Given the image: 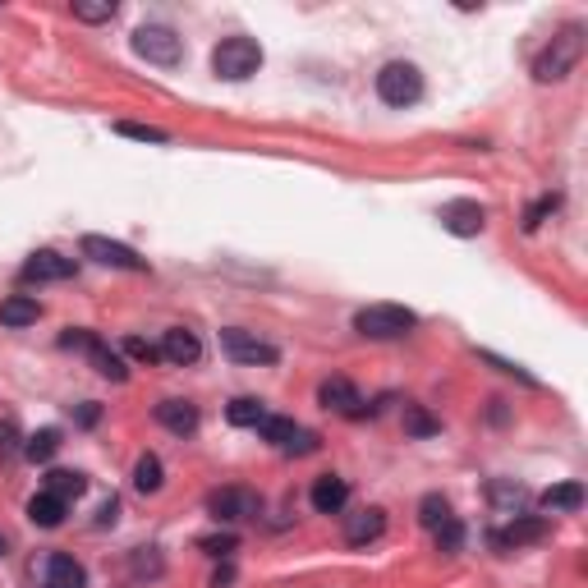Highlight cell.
<instances>
[{
    "label": "cell",
    "mask_w": 588,
    "mask_h": 588,
    "mask_svg": "<svg viewBox=\"0 0 588 588\" xmlns=\"http://www.w3.org/2000/svg\"><path fill=\"white\" fill-rule=\"evenodd\" d=\"M583 46H588L583 24H565V28H556L552 42L534 55V79H538V83H561V79H570L574 64L583 60Z\"/></svg>",
    "instance_id": "6da1fadb"
},
{
    "label": "cell",
    "mask_w": 588,
    "mask_h": 588,
    "mask_svg": "<svg viewBox=\"0 0 588 588\" xmlns=\"http://www.w3.org/2000/svg\"><path fill=\"white\" fill-rule=\"evenodd\" d=\"M211 69H216V79H226V83H244L262 69V46L253 37H220L216 51H211Z\"/></svg>",
    "instance_id": "7a4b0ae2"
},
{
    "label": "cell",
    "mask_w": 588,
    "mask_h": 588,
    "mask_svg": "<svg viewBox=\"0 0 588 588\" xmlns=\"http://www.w3.org/2000/svg\"><path fill=\"white\" fill-rule=\"evenodd\" d=\"M418 327V313L414 309H400V304H368L354 313V331L368 336V340H400Z\"/></svg>",
    "instance_id": "3957f363"
},
{
    "label": "cell",
    "mask_w": 588,
    "mask_h": 588,
    "mask_svg": "<svg viewBox=\"0 0 588 588\" xmlns=\"http://www.w3.org/2000/svg\"><path fill=\"white\" fill-rule=\"evenodd\" d=\"M377 97H382L387 106H396V111L414 106V102L423 97V74H418V64H409V60H387V64L377 69Z\"/></svg>",
    "instance_id": "277c9868"
},
{
    "label": "cell",
    "mask_w": 588,
    "mask_h": 588,
    "mask_svg": "<svg viewBox=\"0 0 588 588\" xmlns=\"http://www.w3.org/2000/svg\"><path fill=\"white\" fill-rule=\"evenodd\" d=\"M133 51L147 60V64H162V69H175L184 60V37L171 28V24H142L133 33Z\"/></svg>",
    "instance_id": "5b68a950"
},
{
    "label": "cell",
    "mask_w": 588,
    "mask_h": 588,
    "mask_svg": "<svg viewBox=\"0 0 588 588\" xmlns=\"http://www.w3.org/2000/svg\"><path fill=\"white\" fill-rule=\"evenodd\" d=\"M258 432H262V441H271V446L285 451V456H313V451L322 446L318 432L299 427L294 418H280V414H267V418L258 423Z\"/></svg>",
    "instance_id": "8992f818"
},
{
    "label": "cell",
    "mask_w": 588,
    "mask_h": 588,
    "mask_svg": "<svg viewBox=\"0 0 588 588\" xmlns=\"http://www.w3.org/2000/svg\"><path fill=\"white\" fill-rule=\"evenodd\" d=\"M220 349H226L235 363H244V368H271L280 358V349L271 340H262V336H253L244 327H226V331H220Z\"/></svg>",
    "instance_id": "52a82bcc"
},
{
    "label": "cell",
    "mask_w": 588,
    "mask_h": 588,
    "mask_svg": "<svg viewBox=\"0 0 588 588\" xmlns=\"http://www.w3.org/2000/svg\"><path fill=\"white\" fill-rule=\"evenodd\" d=\"M207 510H211L216 524H240V520H253V514L262 510V501L249 487H220V492L207 496Z\"/></svg>",
    "instance_id": "ba28073f"
},
{
    "label": "cell",
    "mask_w": 588,
    "mask_h": 588,
    "mask_svg": "<svg viewBox=\"0 0 588 588\" xmlns=\"http://www.w3.org/2000/svg\"><path fill=\"white\" fill-rule=\"evenodd\" d=\"M483 226H487V211L474 198H451L441 207V230L456 240H474V235H483Z\"/></svg>",
    "instance_id": "9c48e42d"
},
{
    "label": "cell",
    "mask_w": 588,
    "mask_h": 588,
    "mask_svg": "<svg viewBox=\"0 0 588 588\" xmlns=\"http://www.w3.org/2000/svg\"><path fill=\"white\" fill-rule=\"evenodd\" d=\"M318 405H322V409H336V414H345V418L377 414V405H363V396H358V387H354L349 377H327V382L318 387Z\"/></svg>",
    "instance_id": "30bf717a"
},
{
    "label": "cell",
    "mask_w": 588,
    "mask_h": 588,
    "mask_svg": "<svg viewBox=\"0 0 588 588\" xmlns=\"http://www.w3.org/2000/svg\"><path fill=\"white\" fill-rule=\"evenodd\" d=\"M83 258H93L102 267H120V271H147V258H138L129 244L106 240V235H83Z\"/></svg>",
    "instance_id": "8fae6325"
},
{
    "label": "cell",
    "mask_w": 588,
    "mask_h": 588,
    "mask_svg": "<svg viewBox=\"0 0 588 588\" xmlns=\"http://www.w3.org/2000/svg\"><path fill=\"white\" fill-rule=\"evenodd\" d=\"M74 271H79V262L55 253V249H37L24 262V280H37V285H46V280H74Z\"/></svg>",
    "instance_id": "7c38bea8"
},
{
    "label": "cell",
    "mask_w": 588,
    "mask_h": 588,
    "mask_svg": "<svg viewBox=\"0 0 588 588\" xmlns=\"http://www.w3.org/2000/svg\"><path fill=\"white\" fill-rule=\"evenodd\" d=\"M543 538H547V520H543V514H510V529L492 534V547L510 552V547H529V543H543Z\"/></svg>",
    "instance_id": "4fadbf2b"
},
{
    "label": "cell",
    "mask_w": 588,
    "mask_h": 588,
    "mask_svg": "<svg viewBox=\"0 0 588 588\" xmlns=\"http://www.w3.org/2000/svg\"><path fill=\"white\" fill-rule=\"evenodd\" d=\"M387 534V510L382 505H363L354 514H345V543L349 547H363V543H373Z\"/></svg>",
    "instance_id": "5bb4252c"
},
{
    "label": "cell",
    "mask_w": 588,
    "mask_h": 588,
    "mask_svg": "<svg viewBox=\"0 0 588 588\" xmlns=\"http://www.w3.org/2000/svg\"><path fill=\"white\" fill-rule=\"evenodd\" d=\"M202 358V340L189 331V327H171L162 336V363H175V368H193Z\"/></svg>",
    "instance_id": "9a60e30c"
},
{
    "label": "cell",
    "mask_w": 588,
    "mask_h": 588,
    "mask_svg": "<svg viewBox=\"0 0 588 588\" xmlns=\"http://www.w3.org/2000/svg\"><path fill=\"white\" fill-rule=\"evenodd\" d=\"M42 583L46 588H88V570L74 561L69 552H51L46 570H42Z\"/></svg>",
    "instance_id": "2e32d148"
},
{
    "label": "cell",
    "mask_w": 588,
    "mask_h": 588,
    "mask_svg": "<svg viewBox=\"0 0 588 588\" xmlns=\"http://www.w3.org/2000/svg\"><path fill=\"white\" fill-rule=\"evenodd\" d=\"M157 423L166 432H175V436H193L198 432V405H189V400H162L157 405Z\"/></svg>",
    "instance_id": "e0dca14e"
},
{
    "label": "cell",
    "mask_w": 588,
    "mask_h": 588,
    "mask_svg": "<svg viewBox=\"0 0 588 588\" xmlns=\"http://www.w3.org/2000/svg\"><path fill=\"white\" fill-rule=\"evenodd\" d=\"M345 505H349V483L336 478V474H322L313 483V510L318 514H340Z\"/></svg>",
    "instance_id": "ac0fdd59"
},
{
    "label": "cell",
    "mask_w": 588,
    "mask_h": 588,
    "mask_svg": "<svg viewBox=\"0 0 588 588\" xmlns=\"http://www.w3.org/2000/svg\"><path fill=\"white\" fill-rule=\"evenodd\" d=\"M83 354H88V363L97 368L102 377H111V382H129V368H124V358L102 340V336H88V345H83Z\"/></svg>",
    "instance_id": "d6986e66"
},
{
    "label": "cell",
    "mask_w": 588,
    "mask_h": 588,
    "mask_svg": "<svg viewBox=\"0 0 588 588\" xmlns=\"http://www.w3.org/2000/svg\"><path fill=\"white\" fill-rule=\"evenodd\" d=\"M37 318H42V304L33 299V294H10V299L0 304V327H10V331L33 327Z\"/></svg>",
    "instance_id": "ffe728a7"
},
{
    "label": "cell",
    "mask_w": 588,
    "mask_h": 588,
    "mask_svg": "<svg viewBox=\"0 0 588 588\" xmlns=\"http://www.w3.org/2000/svg\"><path fill=\"white\" fill-rule=\"evenodd\" d=\"M64 510H69V501H60V496H51V492H37V496L28 501V520H33L37 529H60V524H64Z\"/></svg>",
    "instance_id": "44dd1931"
},
{
    "label": "cell",
    "mask_w": 588,
    "mask_h": 588,
    "mask_svg": "<svg viewBox=\"0 0 588 588\" xmlns=\"http://www.w3.org/2000/svg\"><path fill=\"white\" fill-rule=\"evenodd\" d=\"M42 492H51V496H60V501H79V496L88 492V478H83L79 469H51Z\"/></svg>",
    "instance_id": "7402d4cb"
},
{
    "label": "cell",
    "mask_w": 588,
    "mask_h": 588,
    "mask_svg": "<svg viewBox=\"0 0 588 588\" xmlns=\"http://www.w3.org/2000/svg\"><path fill=\"white\" fill-rule=\"evenodd\" d=\"M162 483H166V465H162V456H138V465H133V487L142 492V496H152V492H162Z\"/></svg>",
    "instance_id": "603a6c76"
},
{
    "label": "cell",
    "mask_w": 588,
    "mask_h": 588,
    "mask_svg": "<svg viewBox=\"0 0 588 588\" xmlns=\"http://www.w3.org/2000/svg\"><path fill=\"white\" fill-rule=\"evenodd\" d=\"M579 505H583V483H556V487L543 492V510H565V514H574Z\"/></svg>",
    "instance_id": "cb8c5ba5"
},
{
    "label": "cell",
    "mask_w": 588,
    "mask_h": 588,
    "mask_svg": "<svg viewBox=\"0 0 588 588\" xmlns=\"http://www.w3.org/2000/svg\"><path fill=\"white\" fill-rule=\"evenodd\" d=\"M487 496H492V505H501V510H510V514H520V505L529 501V492L514 483V478H496V483H487Z\"/></svg>",
    "instance_id": "d4e9b609"
},
{
    "label": "cell",
    "mask_w": 588,
    "mask_h": 588,
    "mask_svg": "<svg viewBox=\"0 0 588 588\" xmlns=\"http://www.w3.org/2000/svg\"><path fill=\"white\" fill-rule=\"evenodd\" d=\"M55 451H60V427H42V432H33V436L24 441V456H28L33 465H46Z\"/></svg>",
    "instance_id": "484cf974"
},
{
    "label": "cell",
    "mask_w": 588,
    "mask_h": 588,
    "mask_svg": "<svg viewBox=\"0 0 588 588\" xmlns=\"http://www.w3.org/2000/svg\"><path fill=\"white\" fill-rule=\"evenodd\" d=\"M226 418H230L235 427H258V423L267 418V409H262V400H253V396H235V400L226 405Z\"/></svg>",
    "instance_id": "4316f807"
},
{
    "label": "cell",
    "mask_w": 588,
    "mask_h": 588,
    "mask_svg": "<svg viewBox=\"0 0 588 588\" xmlns=\"http://www.w3.org/2000/svg\"><path fill=\"white\" fill-rule=\"evenodd\" d=\"M446 520H451V501L441 496V492H427V496L418 501V524H423V529H441Z\"/></svg>",
    "instance_id": "83f0119b"
},
{
    "label": "cell",
    "mask_w": 588,
    "mask_h": 588,
    "mask_svg": "<svg viewBox=\"0 0 588 588\" xmlns=\"http://www.w3.org/2000/svg\"><path fill=\"white\" fill-rule=\"evenodd\" d=\"M120 15L115 0H74V19L79 24H111Z\"/></svg>",
    "instance_id": "f1b7e54d"
},
{
    "label": "cell",
    "mask_w": 588,
    "mask_h": 588,
    "mask_svg": "<svg viewBox=\"0 0 588 588\" xmlns=\"http://www.w3.org/2000/svg\"><path fill=\"white\" fill-rule=\"evenodd\" d=\"M405 432L418 436V441H423V436H436V432H441V418H432L423 405H405Z\"/></svg>",
    "instance_id": "f546056e"
},
{
    "label": "cell",
    "mask_w": 588,
    "mask_h": 588,
    "mask_svg": "<svg viewBox=\"0 0 588 588\" xmlns=\"http://www.w3.org/2000/svg\"><path fill=\"white\" fill-rule=\"evenodd\" d=\"M478 358L483 363H492L501 377H514V382H524V387H538V377L529 373V368H520V363H510V358H501V354H492V349H478Z\"/></svg>",
    "instance_id": "4dcf8cb0"
},
{
    "label": "cell",
    "mask_w": 588,
    "mask_h": 588,
    "mask_svg": "<svg viewBox=\"0 0 588 588\" xmlns=\"http://www.w3.org/2000/svg\"><path fill=\"white\" fill-rule=\"evenodd\" d=\"M432 534H436V552H446V556H456V552L465 547V524L456 520V514H451L441 529H432Z\"/></svg>",
    "instance_id": "1f68e13d"
},
{
    "label": "cell",
    "mask_w": 588,
    "mask_h": 588,
    "mask_svg": "<svg viewBox=\"0 0 588 588\" xmlns=\"http://www.w3.org/2000/svg\"><path fill=\"white\" fill-rule=\"evenodd\" d=\"M115 133H120V138H138V142H171L166 129H157V124H133V120H120Z\"/></svg>",
    "instance_id": "d6a6232c"
},
{
    "label": "cell",
    "mask_w": 588,
    "mask_h": 588,
    "mask_svg": "<svg viewBox=\"0 0 588 588\" xmlns=\"http://www.w3.org/2000/svg\"><path fill=\"white\" fill-rule=\"evenodd\" d=\"M556 207H561V198H556V193H543L538 202H529V211H524V230L534 235L547 216H556Z\"/></svg>",
    "instance_id": "836d02e7"
},
{
    "label": "cell",
    "mask_w": 588,
    "mask_h": 588,
    "mask_svg": "<svg viewBox=\"0 0 588 588\" xmlns=\"http://www.w3.org/2000/svg\"><path fill=\"white\" fill-rule=\"evenodd\" d=\"M124 354H129L133 363H162V345L142 340V336H124Z\"/></svg>",
    "instance_id": "e575fe53"
},
{
    "label": "cell",
    "mask_w": 588,
    "mask_h": 588,
    "mask_svg": "<svg viewBox=\"0 0 588 588\" xmlns=\"http://www.w3.org/2000/svg\"><path fill=\"white\" fill-rule=\"evenodd\" d=\"M24 451V441H19V423L15 418H0V460H15Z\"/></svg>",
    "instance_id": "d590c367"
},
{
    "label": "cell",
    "mask_w": 588,
    "mask_h": 588,
    "mask_svg": "<svg viewBox=\"0 0 588 588\" xmlns=\"http://www.w3.org/2000/svg\"><path fill=\"white\" fill-rule=\"evenodd\" d=\"M198 547H202L207 556H230V552L240 547V538H235V534H207V538H198Z\"/></svg>",
    "instance_id": "8d00e7d4"
},
{
    "label": "cell",
    "mask_w": 588,
    "mask_h": 588,
    "mask_svg": "<svg viewBox=\"0 0 588 588\" xmlns=\"http://www.w3.org/2000/svg\"><path fill=\"white\" fill-rule=\"evenodd\" d=\"M133 574H138V579H142V574H152V579L162 574V556H157V547H138V552H133Z\"/></svg>",
    "instance_id": "74e56055"
},
{
    "label": "cell",
    "mask_w": 588,
    "mask_h": 588,
    "mask_svg": "<svg viewBox=\"0 0 588 588\" xmlns=\"http://www.w3.org/2000/svg\"><path fill=\"white\" fill-rule=\"evenodd\" d=\"M97 418H102V405H97V400L74 405V423H79V427H97Z\"/></svg>",
    "instance_id": "f35d334b"
},
{
    "label": "cell",
    "mask_w": 588,
    "mask_h": 588,
    "mask_svg": "<svg viewBox=\"0 0 588 588\" xmlns=\"http://www.w3.org/2000/svg\"><path fill=\"white\" fill-rule=\"evenodd\" d=\"M115 514H120V501H115V496H111V501H102V510H97V529L115 524Z\"/></svg>",
    "instance_id": "ab89813d"
},
{
    "label": "cell",
    "mask_w": 588,
    "mask_h": 588,
    "mask_svg": "<svg viewBox=\"0 0 588 588\" xmlns=\"http://www.w3.org/2000/svg\"><path fill=\"white\" fill-rule=\"evenodd\" d=\"M226 583H235V565H220V570L211 574V588H226Z\"/></svg>",
    "instance_id": "60d3db41"
},
{
    "label": "cell",
    "mask_w": 588,
    "mask_h": 588,
    "mask_svg": "<svg viewBox=\"0 0 588 588\" xmlns=\"http://www.w3.org/2000/svg\"><path fill=\"white\" fill-rule=\"evenodd\" d=\"M487 418H492V423H505V400H492V409H487Z\"/></svg>",
    "instance_id": "b9f144b4"
},
{
    "label": "cell",
    "mask_w": 588,
    "mask_h": 588,
    "mask_svg": "<svg viewBox=\"0 0 588 588\" xmlns=\"http://www.w3.org/2000/svg\"><path fill=\"white\" fill-rule=\"evenodd\" d=\"M5 547H10V538H5V534H0V556H5Z\"/></svg>",
    "instance_id": "7bdbcfd3"
}]
</instances>
